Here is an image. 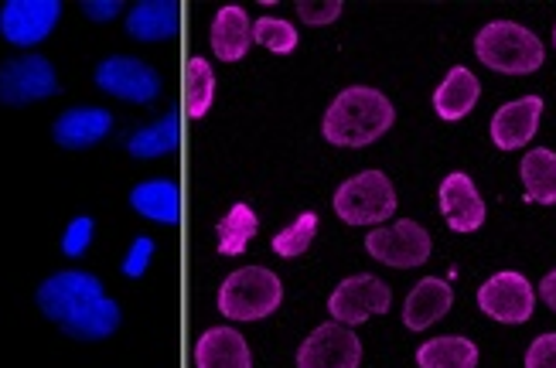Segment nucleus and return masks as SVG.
<instances>
[{
    "label": "nucleus",
    "mask_w": 556,
    "mask_h": 368,
    "mask_svg": "<svg viewBox=\"0 0 556 368\" xmlns=\"http://www.w3.org/2000/svg\"><path fill=\"white\" fill-rule=\"evenodd\" d=\"M253 41L263 45V48H270L274 55H290L298 48V28L290 21L283 17H260L253 24Z\"/></svg>",
    "instance_id": "nucleus-28"
},
{
    "label": "nucleus",
    "mask_w": 556,
    "mask_h": 368,
    "mask_svg": "<svg viewBox=\"0 0 556 368\" xmlns=\"http://www.w3.org/2000/svg\"><path fill=\"white\" fill-rule=\"evenodd\" d=\"M154 239L151 236H137L134 242H130V250H127V259H124V277H130V280H140L143 274H148V266H151V259H154Z\"/></svg>",
    "instance_id": "nucleus-30"
},
{
    "label": "nucleus",
    "mask_w": 556,
    "mask_h": 368,
    "mask_svg": "<svg viewBox=\"0 0 556 368\" xmlns=\"http://www.w3.org/2000/svg\"><path fill=\"white\" fill-rule=\"evenodd\" d=\"M178 28H181V8L175 0H140L127 14V35L143 45L175 38Z\"/></svg>",
    "instance_id": "nucleus-16"
},
{
    "label": "nucleus",
    "mask_w": 556,
    "mask_h": 368,
    "mask_svg": "<svg viewBox=\"0 0 556 368\" xmlns=\"http://www.w3.org/2000/svg\"><path fill=\"white\" fill-rule=\"evenodd\" d=\"M540 297H543V304L556 314V269H549V274L543 277V283H540Z\"/></svg>",
    "instance_id": "nucleus-34"
},
{
    "label": "nucleus",
    "mask_w": 556,
    "mask_h": 368,
    "mask_svg": "<svg viewBox=\"0 0 556 368\" xmlns=\"http://www.w3.org/2000/svg\"><path fill=\"white\" fill-rule=\"evenodd\" d=\"M543 96H522V100H513L498 106V113L492 116V143L498 151H522V147L536 137L540 119H543Z\"/></svg>",
    "instance_id": "nucleus-14"
},
{
    "label": "nucleus",
    "mask_w": 556,
    "mask_h": 368,
    "mask_svg": "<svg viewBox=\"0 0 556 368\" xmlns=\"http://www.w3.org/2000/svg\"><path fill=\"white\" fill-rule=\"evenodd\" d=\"M130 205L137 215L151 218L161 226H178L181 223V191L175 181L154 178V181H140L130 191Z\"/></svg>",
    "instance_id": "nucleus-21"
},
{
    "label": "nucleus",
    "mask_w": 556,
    "mask_h": 368,
    "mask_svg": "<svg viewBox=\"0 0 556 368\" xmlns=\"http://www.w3.org/2000/svg\"><path fill=\"white\" fill-rule=\"evenodd\" d=\"M553 45H556V24H553Z\"/></svg>",
    "instance_id": "nucleus-35"
},
{
    "label": "nucleus",
    "mask_w": 556,
    "mask_h": 368,
    "mask_svg": "<svg viewBox=\"0 0 556 368\" xmlns=\"http://www.w3.org/2000/svg\"><path fill=\"white\" fill-rule=\"evenodd\" d=\"M59 96V76L45 55H21L0 65V103L31 106Z\"/></svg>",
    "instance_id": "nucleus-6"
},
{
    "label": "nucleus",
    "mask_w": 556,
    "mask_h": 368,
    "mask_svg": "<svg viewBox=\"0 0 556 368\" xmlns=\"http://www.w3.org/2000/svg\"><path fill=\"white\" fill-rule=\"evenodd\" d=\"M362 341L349 325L328 321L298 348V368H358Z\"/></svg>",
    "instance_id": "nucleus-12"
},
{
    "label": "nucleus",
    "mask_w": 556,
    "mask_h": 368,
    "mask_svg": "<svg viewBox=\"0 0 556 368\" xmlns=\"http://www.w3.org/2000/svg\"><path fill=\"white\" fill-rule=\"evenodd\" d=\"M283 301L280 277L267 266H243L219 287V314L229 321H260L270 317Z\"/></svg>",
    "instance_id": "nucleus-4"
},
{
    "label": "nucleus",
    "mask_w": 556,
    "mask_h": 368,
    "mask_svg": "<svg viewBox=\"0 0 556 368\" xmlns=\"http://www.w3.org/2000/svg\"><path fill=\"white\" fill-rule=\"evenodd\" d=\"M318 215L314 212H301L294 226H287L274 236V253L283 256V259H298L311 250L314 242V232H318Z\"/></svg>",
    "instance_id": "nucleus-27"
},
{
    "label": "nucleus",
    "mask_w": 556,
    "mask_h": 368,
    "mask_svg": "<svg viewBox=\"0 0 556 368\" xmlns=\"http://www.w3.org/2000/svg\"><path fill=\"white\" fill-rule=\"evenodd\" d=\"M526 368H556V334H540L526 348Z\"/></svg>",
    "instance_id": "nucleus-32"
},
{
    "label": "nucleus",
    "mask_w": 556,
    "mask_h": 368,
    "mask_svg": "<svg viewBox=\"0 0 556 368\" xmlns=\"http://www.w3.org/2000/svg\"><path fill=\"white\" fill-rule=\"evenodd\" d=\"M478 96H481V83L475 72L465 65H454L444 76V83L433 89V113L444 123H457L478 106Z\"/></svg>",
    "instance_id": "nucleus-18"
},
{
    "label": "nucleus",
    "mask_w": 556,
    "mask_h": 368,
    "mask_svg": "<svg viewBox=\"0 0 556 368\" xmlns=\"http://www.w3.org/2000/svg\"><path fill=\"white\" fill-rule=\"evenodd\" d=\"M519 175L529 205H556V151H546V147L526 151Z\"/></svg>",
    "instance_id": "nucleus-22"
},
{
    "label": "nucleus",
    "mask_w": 556,
    "mask_h": 368,
    "mask_svg": "<svg viewBox=\"0 0 556 368\" xmlns=\"http://www.w3.org/2000/svg\"><path fill=\"white\" fill-rule=\"evenodd\" d=\"M256 232V212L243 202H236L215 226V236H219V253L223 256H243L247 245Z\"/></svg>",
    "instance_id": "nucleus-25"
},
{
    "label": "nucleus",
    "mask_w": 556,
    "mask_h": 368,
    "mask_svg": "<svg viewBox=\"0 0 556 368\" xmlns=\"http://www.w3.org/2000/svg\"><path fill=\"white\" fill-rule=\"evenodd\" d=\"M475 55L481 65L502 72V76H529V72L543 68L546 48L533 31L516 21H492L478 31Z\"/></svg>",
    "instance_id": "nucleus-3"
},
{
    "label": "nucleus",
    "mask_w": 556,
    "mask_h": 368,
    "mask_svg": "<svg viewBox=\"0 0 556 368\" xmlns=\"http://www.w3.org/2000/svg\"><path fill=\"white\" fill-rule=\"evenodd\" d=\"M96 86L103 92L116 96V100H127L137 106H148L161 96V76L134 55H110L96 68Z\"/></svg>",
    "instance_id": "nucleus-10"
},
{
    "label": "nucleus",
    "mask_w": 556,
    "mask_h": 368,
    "mask_svg": "<svg viewBox=\"0 0 556 368\" xmlns=\"http://www.w3.org/2000/svg\"><path fill=\"white\" fill-rule=\"evenodd\" d=\"M478 307L498 325H526L536 310V287L516 269H502L478 287Z\"/></svg>",
    "instance_id": "nucleus-7"
},
{
    "label": "nucleus",
    "mask_w": 556,
    "mask_h": 368,
    "mask_svg": "<svg viewBox=\"0 0 556 368\" xmlns=\"http://www.w3.org/2000/svg\"><path fill=\"white\" fill-rule=\"evenodd\" d=\"M393 304V290L390 283H382L379 277L372 274H355L349 280H342L334 287V293L328 297V314L334 317L338 325H362L369 321V317H379L386 314Z\"/></svg>",
    "instance_id": "nucleus-9"
},
{
    "label": "nucleus",
    "mask_w": 556,
    "mask_h": 368,
    "mask_svg": "<svg viewBox=\"0 0 556 368\" xmlns=\"http://www.w3.org/2000/svg\"><path fill=\"white\" fill-rule=\"evenodd\" d=\"M35 301L48 321H55L76 341H106L124 321L119 304L106 297L103 283L86 269H62L48 277Z\"/></svg>",
    "instance_id": "nucleus-1"
},
{
    "label": "nucleus",
    "mask_w": 556,
    "mask_h": 368,
    "mask_svg": "<svg viewBox=\"0 0 556 368\" xmlns=\"http://www.w3.org/2000/svg\"><path fill=\"white\" fill-rule=\"evenodd\" d=\"M195 368H253L247 338L232 328H208L195 345Z\"/></svg>",
    "instance_id": "nucleus-19"
},
{
    "label": "nucleus",
    "mask_w": 556,
    "mask_h": 368,
    "mask_svg": "<svg viewBox=\"0 0 556 368\" xmlns=\"http://www.w3.org/2000/svg\"><path fill=\"white\" fill-rule=\"evenodd\" d=\"M366 250L372 259L386 263V266H396V269H414L424 266L430 259V232L414 223V218H400L393 226H376L366 236Z\"/></svg>",
    "instance_id": "nucleus-8"
},
{
    "label": "nucleus",
    "mask_w": 556,
    "mask_h": 368,
    "mask_svg": "<svg viewBox=\"0 0 556 368\" xmlns=\"http://www.w3.org/2000/svg\"><path fill=\"white\" fill-rule=\"evenodd\" d=\"M250 45H253V21H250V14L243 8L229 4V8H223L219 14H215V21H212V52H215V59L239 62V59H247Z\"/></svg>",
    "instance_id": "nucleus-20"
},
{
    "label": "nucleus",
    "mask_w": 556,
    "mask_h": 368,
    "mask_svg": "<svg viewBox=\"0 0 556 368\" xmlns=\"http://www.w3.org/2000/svg\"><path fill=\"white\" fill-rule=\"evenodd\" d=\"M215 100V72L205 59H188L185 65V113L191 119H202Z\"/></svg>",
    "instance_id": "nucleus-26"
},
{
    "label": "nucleus",
    "mask_w": 556,
    "mask_h": 368,
    "mask_svg": "<svg viewBox=\"0 0 556 368\" xmlns=\"http://www.w3.org/2000/svg\"><path fill=\"white\" fill-rule=\"evenodd\" d=\"M59 14V0H8L0 8V35L17 48H35L55 31Z\"/></svg>",
    "instance_id": "nucleus-11"
},
{
    "label": "nucleus",
    "mask_w": 556,
    "mask_h": 368,
    "mask_svg": "<svg viewBox=\"0 0 556 368\" xmlns=\"http://www.w3.org/2000/svg\"><path fill=\"white\" fill-rule=\"evenodd\" d=\"M178 140H181V127H178V113L172 110L167 116H161L151 127H140L127 137V151L137 161H154L178 151Z\"/></svg>",
    "instance_id": "nucleus-24"
},
{
    "label": "nucleus",
    "mask_w": 556,
    "mask_h": 368,
    "mask_svg": "<svg viewBox=\"0 0 556 368\" xmlns=\"http://www.w3.org/2000/svg\"><path fill=\"white\" fill-rule=\"evenodd\" d=\"M119 11H124V4L119 0H83V14L89 17V21H113Z\"/></svg>",
    "instance_id": "nucleus-33"
},
{
    "label": "nucleus",
    "mask_w": 556,
    "mask_h": 368,
    "mask_svg": "<svg viewBox=\"0 0 556 368\" xmlns=\"http://www.w3.org/2000/svg\"><path fill=\"white\" fill-rule=\"evenodd\" d=\"M110 130H113V113L110 110H103V106H72L55 119L52 137H55L59 147H65V151H86V147L110 137Z\"/></svg>",
    "instance_id": "nucleus-15"
},
{
    "label": "nucleus",
    "mask_w": 556,
    "mask_h": 368,
    "mask_svg": "<svg viewBox=\"0 0 556 368\" xmlns=\"http://www.w3.org/2000/svg\"><path fill=\"white\" fill-rule=\"evenodd\" d=\"M438 202H441V215L444 223L451 226V232H478L485 226V199H481V191L475 188V181L465 175V170H454L447 175L438 188Z\"/></svg>",
    "instance_id": "nucleus-13"
},
{
    "label": "nucleus",
    "mask_w": 556,
    "mask_h": 368,
    "mask_svg": "<svg viewBox=\"0 0 556 368\" xmlns=\"http://www.w3.org/2000/svg\"><path fill=\"white\" fill-rule=\"evenodd\" d=\"M478 345L471 338L462 334H444V338H433L424 341L417 348V365L420 368H478Z\"/></svg>",
    "instance_id": "nucleus-23"
},
{
    "label": "nucleus",
    "mask_w": 556,
    "mask_h": 368,
    "mask_svg": "<svg viewBox=\"0 0 556 368\" xmlns=\"http://www.w3.org/2000/svg\"><path fill=\"white\" fill-rule=\"evenodd\" d=\"M92 236H96V223L89 215H79V218H72L68 223V229H65V236H62V253L65 256H83L89 245H92Z\"/></svg>",
    "instance_id": "nucleus-29"
},
{
    "label": "nucleus",
    "mask_w": 556,
    "mask_h": 368,
    "mask_svg": "<svg viewBox=\"0 0 556 368\" xmlns=\"http://www.w3.org/2000/svg\"><path fill=\"white\" fill-rule=\"evenodd\" d=\"M342 0H298V14L304 24H331L338 21V14H342Z\"/></svg>",
    "instance_id": "nucleus-31"
},
{
    "label": "nucleus",
    "mask_w": 556,
    "mask_h": 368,
    "mask_svg": "<svg viewBox=\"0 0 556 368\" xmlns=\"http://www.w3.org/2000/svg\"><path fill=\"white\" fill-rule=\"evenodd\" d=\"M396 212V188L382 170H362L334 191V215L349 226H382Z\"/></svg>",
    "instance_id": "nucleus-5"
},
{
    "label": "nucleus",
    "mask_w": 556,
    "mask_h": 368,
    "mask_svg": "<svg viewBox=\"0 0 556 368\" xmlns=\"http://www.w3.org/2000/svg\"><path fill=\"white\" fill-rule=\"evenodd\" d=\"M393 119L396 106L390 103V96L372 86H349L328 106L321 134L334 147H369L393 127Z\"/></svg>",
    "instance_id": "nucleus-2"
},
{
    "label": "nucleus",
    "mask_w": 556,
    "mask_h": 368,
    "mask_svg": "<svg viewBox=\"0 0 556 368\" xmlns=\"http://www.w3.org/2000/svg\"><path fill=\"white\" fill-rule=\"evenodd\" d=\"M451 304H454L451 283L441 277H427L409 290V297L403 304V325L409 331H427L430 325H438L441 317L451 310Z\"/></svg>",
    "instance_id": "nucleus-17"
}]
</instances>
